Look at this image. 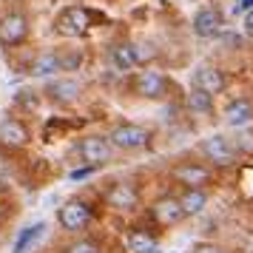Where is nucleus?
Returning a JSON list of instances; mask_svg holds the SVG:
<instances>
[{
	"instance_id": "20e7f679",
	"label": "nucleus",
	"mask_w": 253,
	"mask_h": 253,
	"mask_svg": "<svg viewBox=\"0 0 253 253\" xmlns=\"http://www.w3.org/2000/svg\"><path fill=\"white\" fill-rule=\"evenodd\" d=\"M77 154H80L83 165H91V168H103L108 162L114 160V145H111V139L108 134H88V137L80 139V145H77Z\"/></svg>"
},
{
	"instance_id": "4be33fe9",
	"label": "nucleus",
	"mask_w": 253,
	"mask_h": 253,
	"mask_svg": "<svg viewBox=\"0 0 253 253\" xmlns=\"http://www.w3.org/2000/svg\"><path fill=\"white\" fill-rule=\"evenodd\" d=\"M236 154L242 157H253V128H236Z\"/></svg>"
},
{
	"instance_id": "b1692460",
	"label": "nucleus",
	"mask_w": 253,
	"mask_h": 253,
	"mask_svg": "<svg viewBox=\"0 0 253 253\" xmlns=\"http://www.w3.org/2000/svg\"><path fill=\"white\" fill-rule=\"evenodd\" d=\"M60 60H63V71H77L83 63V54L80 51H71V54H60Z\"/></svg>"
},
{
	"instance_id": "0eeeda50",
	"label": "nucleus",
	"mask_w": 253,
	"mask_h": 253,
	"mask_svg": "<svg viewBox=\"0 0 253 253\" xmlns=\"http://www.w3.org/2000/svg\"><path fill=\"white\" fill-rule=\"evenodd\" d=\"M171 176L182 188H208L213 182V168L205 162H176L171 168Z\"/></svg>"
},
{
	"instance_id": "dca6fc26",
	"label": "nucleus",
	"mask_w": 253,
	"mask_h": 253,
	"mask_svg": "<svg viewBox=\"0 0 253 253\" xmlns=\"http://www.w3.org/2000/svg\"><path fill=\"white\" fill-rule=\"evenodd\" d=\"M225 123H228L230 128H245L253 123V103L248 100V97H236V100H230L228 105H225Z\"/></svg>"
},
{
	"instance_id": "6e6552de",
	"label": "nucleus",
	"mask_w": 253,
	"mask_h": 253,
	"mask_svg": "<svg viewBox=\"0 0 253 253\" xmlns=\"http://www.w3.org/2000/svg\"><path fill=\"white\" fill-rule=\"evenodd\" d=\"M105 205L111 208V211H117V213H128V211H134V208L139 205V191L137 185L126 182V179H117V182H111L108 188H105Z\"/></svg>"
},
{
	"instance_id": "aec40b11",
	"label": "nucleus",
	"mask_w": 253,
	"mask_h": 253,
	"mask_svg": "<svg viewBox=\"0 0 253 253\" xmlns=\"http://www.w3.org/2000/svg\"><path fill=\"white\" fill-rule=\"evenodd\" d=\"M126 248L128 253H157L160 251V245H157V239L151 236L145 228H134V230H128V236H126Z\"/></svg>"
},
{
	"instance_id": "bb28decb",
	"label": "nucleus",
	"mask_w": 253,
	"mask_h": 253,
	"mask_svg": "<svg viewBox=\"0 0 253 253\" xmlns=\"http://www.w3.org/2000/svg\"><path fill=\"white\" fill-rule=\"evenodd\" d=\"M242 26H245V35L253 37V9H251L248 14H245V23H242Z\"/></svg>"
},
{
	"instance_id": "1a4fd4ad",
	"label": "nucleus",
	"mask_w": 253,
	"mask_h": 253,
	"mask_svg": "<svg viewBox=\"0 0 253 253\" xmlns=\"http://www.w3.org/2000/svg\"><path fill=\"white\" fill-rule=\"evenodd\" d=\"M191 32H194L199 40H213L225 32V17L219 9L213 6H202L199 12L194 14V20H191Z\"/></svg>"
},
{
	"instance_id": "7ed1b4c3",
	"label": "nucleus",
	"mask_w": 253,
	"mask_h": 253,
	"mask_svg": "<svg viewBox=\"0 0 253 253\" xmlns=\"http://www.w3.org/2000/svg\"><path fill=\"white\" fill-rule=\"evenodd\" d=\"M199 157L205 162H213L216 168H230L233 162L239 160V154H236V145H233V139H228L225 134H211V137L199 139Z\"/></svg>"
},
{
	"instance_id": "9b49d317",
	"label": "nucleus",
	"mask_w": 253,
	"mask_h": 253,
	"mask_svg": "<svg viewBox=\"0 0 253 253\" xmlns=\"http://www.w3.org/2000/svg\"><path fill=\"white\" fill-rule=\"evenodd\" d=\"M151 216H154V222H157L160 228H176L179 222L188 219L182 205H179V199L173 194H165V196H160V199H154V202H151Z\"/></svg>"
},
{
	"instance_id": "9d476101",
	"label": "nucleus",
	"mask_w": 253,
	"mask_h": 253,
	"mask_svg": "<svg viewBox=\"0 0 253 253\" xmlns=\"http://www.w3.org/2000/svg\"><path fill=\"white\" fill-rule=\"evenodd\" d=\"M88 26H91V17H88V12H85L83 6H69V9H63V12L57 14V20H54L57 35H63V37H83L88 32Z\"/></svg>"
},
{
	"instance_id": "cd10ccee",
	"label": "nucleus",
	"mask_w": 253,
	"mask_h": 253,
	"mask_svg": "<svg viewBox=\"0 0 253 253\" xmlns=\"http://www.w3.org/2000/svg\"><path fill=\"white\" fill-rule=\"evenodd\" d=\"M242 9H245V12H251V9H253V0H242V6H236V12H242Z\"/></svg>"
},
{
	"instance_id": "2eb2a0df",
	"label": "nucleus",
	"mask_w": 253,
	"mask_h": 253,
	"mask_svg": "<svg viewBox=\"0 0 253 253\" xmlns=\"http://www.w3.org/2000/svg\"><path fill=\"white\" fill-rule=\"evenodd\" d=\"M29 128H26L23 120H17V117H6L3 123H0V145H6V148H26L29 145Z\"/></svg>"
},
{
	"instance_id": "f8f14e48",
	"label": "nucleus",
	"mask_w": 253,
	"mask_h": 253,
	"mask_svg": "<svg viewBox=\"0 0 253 253\" xmlns=\"http://www.w3.org/2000/svg\"><path fill=\"white\" fill-rule=\"evenodd\" d=\"M29 37V17L23 12H6L0 17V43L3 46H20Z\"/></svg>"
},
{
	"instance_id": "39448f33",
	"label": "nucleus",
	"mask_w": 253,
	"mask_h": 253,
	"mask_svg": "<svg viewBox=\"0 0 253 253\" xmlns=\"http://www.w3.org/2000/svg\"><path fill=\"white\" fill-rule=\"evenodd\" d=\"M191 88H199V91H205L208 97L216 100L219 94H225V88H228V77L213 63H199L191 74Z\"/></svg>"
},
{
	"instance_id": "f3484780",
	"label": "nucleus",
	"mask_w": 253,
	"mask_h": 253,
	"mask_svg": "<svg viewBox=\"0 0 253 253\" xmlns=\"http://www.w3.org/2000/svg\"><path fill=\"white\" fill-rule=\"evenodd\" d=\"M63 71V60H60V51H40L32 66H29V74L32 77H54Z\"/></svg>"
},
{
	"instance_id": "a211bd4d",
	"label": "nucleus",
	"mask_w": 253,
	"mask_h": 253,
	"mask_svg": "<svg viewBox=\"0 0 253 253\" xmlns=\"http://www.w3.org/2000/svg\"><path fill=\"white\" fill-rule=\"evenodd\" d=\"M179 205H182L185 216H199L202 211L208 208V188H182V194L176 196Z\"/></svg>"
},
{
	"instance_id": "6ab92c4d",
	"label": "nucleus",
	"mask_w": 253,
	"mask_h": 253,
	"mask_svg": "<svg viewBox=\"0 0 253 253\" xmlns=\"http://www.w3.org/2000/svg\"><path fill=\"white\" fill-rule=\"evenodd\" d=\"M43 233H46V222H35V225L23 228L12 245V253H32V248L43 239Z\"/></svg>"
},
{
	"instance_id": "f257e3e1",
	"label": "nucleus",
	"mask_w": 253,
	"mask_h": 253,
	"mask_svg": "<svg viewBox=\"0 0 253 253\" xmlns=\"http://www.w3.org/2000/svg\"><path fill=\"white\" fill-rule=\"evenodd\" d=\"M108 139L114 151H123V154H134V151H142L151 145L154 139V131L139 123H117L111 131H108Z\"/></svg>"
},
{
	"instance_id": "f03ea898",
	"label": "nucleus",
	"mask_w": 253,
	"mask_h": 253,
	"mask_svg": "<svg viewBox=\"0 0 253 253\" xmlns=\"http://www.w3.org/2000/svg\"><path fill=\"white\" fill-rule=\"evenodd\" d=\"M171 80L157 69H142L137 71V77L131 83V91L137 94L139 100H148V103H160V100H168L171 97Z\"/></svg>"
},
{
	"instance_id": "ddd939ff",
	"label": "nucleus",
	"mask_w": 253,
	"mask_h": 253,
	"mask_svg": "<svg viewBox=\"0 0 253 253\" xmlns=\"http://www.w3.org/2000/svg\"><path fill=\"white\" fill-rule=\"evenodd\" d=\"M46 97L57 105H71L83 97V83L77 77H54L46 85Z\"/></svg>"
},
{
	"instance_id": "423d86ee",
	"label": "nucleus",
	"mask_w": 253,
	"mask_h": 253,
	"mask_svg": "<svg viewBox=\"0 0 253 253\" xmlns=\"http://www.w3.org/2000/svg\"><path fill=\"white\" fill-rule=\"evenodd\" d=\"M91 219H94L91 205L83 202V199H69V202L57 211V222L66 233H83V230L91 225Z\"/></svg>"
},
{
	"instance_id": "4468645a",
	"label": "nucleus",
	"mask_w": 253,
	"mask_h": 253,
	"mask_svg": "<svg viewBox=\"0 0 253 253\" xmlns=\"http://www.w3.org/2000/svg\"><path fill=\"white\" fill-rule=\"evenodd\" d=\"M108 63L111 69L120 71V74H128V71L139 69V60H137V48L131 40H123V43H114L108 48Z\"/></svg>"
},
{
	"instance_id": "393cba45",
	"label": "nucleus",
	"mask_w": 253,
	"mask_h": 253,
	"mask_svg": "<svg viewBox=\"0 0 253 253\" xmlns=\"http://www.w3.org/2000/svg\"><path fill=\"white\" fill-rule=\"evenodd\" d=\"M94 171H97V168H91V165H83V168H74V171H69V179H71V182H80V179H88Z\"/></svg>"
},
{
	"instance_id": "a878e982",
	"label": "nucleus",
	"mask_w": 253,
	"mask_h": 253,
	"mask_svg": "<svg viewBox=\"0 0 253 253\" xmlns=\"http://www.w3.org/2000/svg\"><path fill=\"white\" fill-rule=\"evenodd\" d=\"M194 253H225L219 245H213V242H199L194 248Z\"/></svg>"
},
{
	"instance_id": "5701e85b",
	"label": "nucleus",
	"mask_w": 253,
	"mask_h": 253,
	"mask_svg": "<svg viewBox=\"0 0 253 253\" xmlns=\"http://www.w3.org/2000/svg\"><path fill=\"white\" fill-rule=\"evenodd\" d=\"M63 253H103V245L94 239H74L71 245H66V251Z\"/></svg>"
},
{
	"instance_id": "412c9836",
	"label": "nucleus",
	"mask_w": 253,
	"mask_h": 253,
	"mask_svg": "<svg viewBox=\"0 0 253 253\" xmlns=\"http://www.w3.org/2000/svg\"><path fill=\"white\" fill-rule=\"evenodd\" d=\"M185 105H188V111L191 114H213V97H208L205 91H199V88H191V91L185 94Z\"/></svg>"
}]
</instances>
